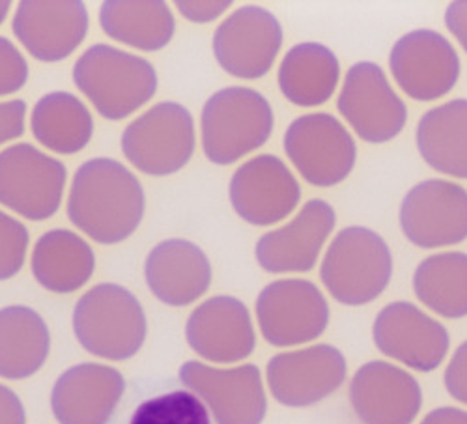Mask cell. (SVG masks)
<instances>
[{
	"mask_svg": "<svg viewBox=\"0 0 467 424\" xmlns=\"http://www.w3.org/2000/svg\"><path fill=\"white\" fill-rule=\"evenodd\" d=\"M144 208L140 181L119 161L90 160L73 176L67 217L98 243L114 245L128 240L139 228Z\"/></svg>",
	"mask_w": 467,
	"mask_h": 424,
	"instance_id": "cell-1",
	"label": "cell"
},
{
	"mask_svg": "<svg viewBox=\"0 0 467 424\" xmlns=\"http://www.w3.org/2000/svg\"><path fill=\"white\" fill-rule=\"evenodd\" d=\"M393 253L372 228L346 226L327 247L320 279L331 297L346 306L374 303L391 284Z\"/></svg>",
	"mask_w": 467,
	"mask_h": 424,
	"instance_id": "cell-2",
	"label": "cell"
},
{
	"mask_svg": "<svg viewBox=\"0 0 467 424\" xmlns=\"http://www.w3.org/2000/svg\"><path fill=\"white\" fill-rule=\"evenodd\" d=\"M73 81L109 120H124L158 90V73L148 60L105 44L77 60Z\"/></svg>",
	"mask_w": 467,
	"mask_h": 424,
	"instance_id": "cell-3",
	"label": "cell"
},
{
	"mask_svg": "<svg viewBox=\"0 0 467 424\" xmlns=\"http://www.w3.org/2000/svg\"><path fill=\"white\" fill-rule=\"evenodd\" d=\"M73 331L87 352L124 361L142 348L146 316L130 290L105 283L88 290L75 305Z\"/></svg>",
	"mask_w": 467,
	"mask_h": 424,
	"instance_id": "cell-4",
	"label": "cell"
},
{
	"mask_svg": "<svg viewBox=\"0 0 467 424\" xmlns=\"http://www.w3.org/2000/svg\"><path fill=\"white\" fill-rule=\"evenodd\" d=\"M275 119L269 101L256 90L230 87L213 94L202 109V148L217 165H232L264 146Z\"/></svg>",
	"mask_w": 467,
	"mask_h": 424,
	"instance_id": "cell-5",
	"label": "cell"
},
{
	"mask_svg": "<svg viewBox=\"0 0 467 424\" xmlns=\"http://www.w3.org/2000/svg\"><path fill=\"white\" fill-rule=\"evenodd\" d=\"M285 151L303 180L322 189L342 183L358 161L354 135L329 112L296 119L285 133Z\"/></svg>",
	"mask_w": 467,
	"mask_h": 424,
	"instance_id": "cell-6",
	"label": "cell"
},
{
	"mask_svg": "<svg viewBox=\"0 0 467 424\" xmlns=\"http://www.w3.org/2000/svg\"><path fill=\"white\" fill-rule=\"evenodd\" d=\"M337 109L354 133L368 144L397 139L408 124V105L389 83L383 67L370 60L349 66Z\"/></svg>",
	"mask_w": 467,
	"mask_h": 424,
	"instance_id": "cell-7",
	"label": "cell"
},
{
	"mask_svg": "<svg viewBox=\"0 0 467 424\" xmlns=\"http://www.w3.org/2000/svg\"><path fill=\"white\" fill-rule=\"evenodd\" d=\"M122 151L144 174L169 176L178 172L194 151L191 112L174 101L153 105L126 128Z\"/></svg>",
	"mask_w": 467,
	"mask_h": 424,
	"instance_id": "cell-8",
	"label": "cell"
},
{
	"mask_svg": "<svg viewBox=\"0 0 467 424\" xmlns=\"http://www.w3.org/2000/svg\"><path fill=\"white\" fill-rule=\"evenodd\" d=\"M256 318L267 344L292 348L320 338L329 326L331 311L313 281L279 279L260 292Z\"/></svg>",
	"mask_w": 467,
	"mask_h": 424,
	"instance_id": "cell-9",
	"label": "cell"
},
{
	"mask_svg": "<svg viewBox=\"0 0 467 424\" xmlns=\"http://www.w3.org/2000/svg\"><path fill=\"white\" fill-rule=\"evenodd\" d=\"M404 238L419 249H443L467 240V189L452 180L415 183L399 210Z\"/></svg>",
	"mask_w": 467,
	"mask_h": 424,
	"instance_id": "cell-10",
	"label": "cell"
},
{
	"mask_svg": "<svg viewBox=\"0 0 467 424\" xmlns=\"http://www.w3.org/2000/svg\"><path fill=\"white\" fill-rule=\"evenodd\" d=\"M379 354L415 372H434L449 356V329L410 301L387 303L372 324Z\"/></svg>",
	"mask_w": 467,
	"mask_h": 424,
	"instance_id": "cell-11",
	"label": "cell"
},
{
	"mask_svg": "<svg viewBox=\"0 0 467 424\" xmlns=\"http://www.w3.org/2000/svg\"><path fill=\"white\" fill-rule=\"evenodd\" d=\"M66 167L32 144L0 151V204L30 221L53 217L64 197Z\"/></svg>",
	"mask_w": 467,
	"mask_h": 424,
	"instance_id": "cell-12",
	"label": "cell"
},
{
	"mask_svg": "<svg viewBox=\"0 0 467 424\" xmlns=\"http://www.w3.org/2000/svg\"><path fill=\"white\" fill-rule=\"evenodd\" d=\"M389 69L410 99L428 103L452 92L460 79L462 62L441 32L415 28L393 46Z\"/></svg>",
	"mask_w": 467,
	"mask_h": 424,
	"instance_id": "cell-13",
	"label": "cell"
},
{
	"mask_svg": "<svg viewBox=\"0 0 467 424\" xmlns=\"http://www.w3.org/2000/svg\"><path fill=\"white\" fill-rule=\"evenodd\" d=\"M269 391L286 408H310L337 393L348 377V361L333 344L283 352L265 368Z\"/></svg>",
	"mask_w": 467,
	"mask_h": 424,
	"instance_id": "cell-14",
	"label": "cell"
},
{
	"mask_svg": "<svg viewBox=\"0 0 467 424\" xmlns=\"http://www.w3.org/2000/svg\"><path fill=\"white\" fill-rule=\"evenodd\" d=\"M180 379L213 413L217 424H262L267 398L256 365L213 368L199 361H187Z\"/></svg>",
	"mask_w": 467,
	"mask_h": 424,
	"instance_id": "cell-15",
	"label": "cell"
},
{
	"mask_svg": "<svg viewBox=\"0 0 467 424\" xmlns=\"http://www.w3.org/2000/svg\"><path fill=\"white\" fill-rule=\"evenodd\" d=\"M283 37V26L274 14L260 6H244L215 30L213 55L226 73L254 81L274 67Z\"/></svg>",
	"mask_w": 467,
	"mask_h": 424,
	"instance_id": "cell-16",
	"label": "cell"
},
{
	"mask_svg": "<svg viewBox=\"0 0 467 424\" xmlns=\"http://www.w3.org/2000/svg\"><path fill=\"white\" fill-rule=\"evenodd\" d=\"M348 397L361 424H413L424 397L419 379L389 361H368L349 379Z\"/></svg>",
	"mask_w": 467,
	"mask_h": 424,
	"instance_id": "cell-17",
	"label": "cell"
},
{
	"mask_svg": "<svg viewBox=\"0 0 467 424\" xmlns=\"http://www.w3.org/2000/svg\"><path fill=\"white\" fill-rule=\"evenodd\" d=\"M337 226V213L324 199H313L285 226L264 234L254 249L267 274H308Z\"/></svg>",
	"mask_w": 467,
	"mask_h": 424,
	"instance_id": "cell-18",
	"label": "cell"
},
{
	"mask_svg": "<svg viewBox=\"0 0 467 424\" xmlns=\"http://www.w3.org/2000/svg\"><path fill=\"white\" fill-rule=\"evenodd\" d=\"M301 201V185L277 156L253 158L232 176L230 202L236 213L254 224L269 226L286 219Z\"/></svg>",
	"mask_w": 467,
	"mask_h": 424,
	"instance_id": "cell-19",
	"label": "cell"
},
{
	"mask_svg": "<svg viewBox=\"0 0 467 424\" xmlns=\"http://www.w3.org/2000/svg\"><path fill=\"white\" fill-rule=\"evenodd\" d=\"M14 34L42 62H58L79 47L88 32L81 0H25L14 16Z\"/></svg>",
	"mask_w": 467,
	"mask_h": 424,
	"instance_id": "cell-20",
	"label": "cell"
},
{
	"mask_svg": "<svg viewBox=\"0 0 467 424\" xmlns=\"http://www.w3.org/2000/svg\"><path fill=\"white\" fill-rule=\"evenodd\" d=\"M187 342L201 357L212 363H238L256 346L247 306L230 295H217L194 308L185 327Z\"/></svg>",
	"mask_w": 467,
	"mask_h": 424,
	"instance_id": "cell-21",
	"label": "cell"
},
{
	"mask_svg": "<svg viewBox=\"0 0 467 424\" xmlns=\"http://www.w3.org/2000/svg\"><path fill=\"white\" fill-rule=\"evenodd\" d=\"M124 389V376L116 368L83 363L57 379L51 408L60 424H107Z\"/></svg>",
	"mask_w": 467,
	"mask_h": 424,
	"instance_id": "cell-22",
	"label": "cell"
},
{
	"mask_svg": "<svg viewBox=\"0 0 467 424\" xmlns=\"http://www.w3.org/2000/svg\"><path fill=\"white\" fill-rule=\"evenodd\" d=\"M144 274L155 297L171 306H185L210 288L212 264L199 245L167 240L150 251Z\"/></svg>",
	"mask_w": 467,
	"mask_h": 424,
	"instance_id": "cell-23",
	"label": "cell"
},
{
	"mask_svg": "<svg viewBox=\"0 0 467 424\" xmlns=\"http://www.w3.org/2000/svg\"><path fill=\"white\" fill-rule=\"evenodd\" d=\"M415 144L428 167L467 180V99L456 98L426 110L417 124Z\"/></svg>",
	"mask_w": 467,
	"mask_h": 424,
	"instance_id": "cell-24",
	"label": "cell"
},
{
	"mask_svg": "<svg viewBox=\"0 0 467 424\" xmlns=\"http://www.w3.org/2000/svg\"><path fill=\"white\" fill-rule=\"evenodd\" d=\"M283 96L305 109L327 103L340 83V62L324 44L303 42L294 46L279 67Z\"/></svg>",
	"mask_w": 467,
	"mask_h": 424,
	"instance_id": "cell-25",
	"label": "cell"
},
{
	"mask_svg": "<svg viewBox=\"0 0 467 424\" xmlns=\"http://www.w3.org/2000/svg\"><path fill=\"white\" fill-rule=\"evenodd\" d=\"M96 269L92 247L69 230H51L37 240L32 253L34 279L55 294H71L85 286Z\"/></svg>",
	"mask_w": 467,
	"mask_h": 424,
	"instance_id": "cell-26",
	"label": "cell"
},
{
	"mask_svg": "<svg viewBox=\"0 0 467 424\" xmlns=\"http://www.w3.org/2000/svg\"><path fill=\"white\" fill-rule=\"evenodd\" d=\"M51 336L34 308L14 305L0 308V377L25 379L47 361Z\"/></svg>",
	"mask_w": 467,
	"mask_h": 424,
	"instance_id": "cell-27",
	"label": "cell"
},
{
	"mask_svg": "<svg viewBox=\"0 0 467 424\" xmlns=\"http://www.w3.org/2000/svg\"><path fill=\"white\" fill-rule=\"evenodd\" d=\"M99 23L112 40L140 51L169 46L176 21L161 0H109L99 12Z\"/></svg>",
	"mask_w": 467,
	"mask_h": 424,
	"instance_id": "cell-28",
	"label": "cell"
},
{
	"mask_svg": "<svg viewBox=\"0 0 467 424\" xmlns=\"http://www.w3.org/2000/svg\"><path fill=\"white\" fill-rule=\"evenodd\" d=\"M415 297L441 318L467 316V253L445 251L426 256L413 274Z\"/></svg>",
	"mask_w": 467,
	"mask_h": 424,
	"instance_id": "cell-29",
	"label": "cell"
},
{
	"mask_svg": "<svg viewBox=\"0 0 467 424\" xmlns=\"http://www.w3.org/2000/svg\"><path fill=\"white\" fill-rule=\"evenodd\" d=\"M32 135L46 148L71 156L92 139L94 120L87 105L69 92H51L36 103Z\"/></svg>",
	"mask_w": 467,
	"mask_h": 424,
	"instance_id": "cell-30",
	"label": "cell"
},
{
	"mask_svg": "<svg viewBox=\"0 0 467 424\" xmlns=\"http://www.w3.org/2000/svg\"><path fill=\"white\" fill-rule=\"evenodd\" d=\"M130 424H212L204 402L192 393L172 391L142 402Z\"/></svg>",
	"mask_w": 467,
	"mask_h": 424,
	"instance_id": "cell-31",
	"label": "cell"
},
{
	"mask_svg": "<svg viewBox=\"0 0 467 424\" xmlns=\"http://www.w3.org/2000/svg\"><path fill=\"white\" fill-rule=\"evenodd\" d=\"M28 230L17 219L0 212V281L12 279L25 264Z\"/></svg>",
	"mask_w": 467,
	"mask_h": 424,
	"instance_id": "cell-32",
	"label": "cell"
},
{
	"mask_svg": "<svg viewBox=\"0 0 467 424\" xmlns=\"http://www.w3.org/2000/svg\"><path fill=\"white\" fill-rule=\"evenodd\" d=\"M28 79V64L19 49L0 36V96L19 92Z\"/></svg>",
	"mask_w": 467,
	"mask_h": 424,
	"instance_id": "cell-33",
	"label": "cell"
},
{
	"mask_svg": "<svg viewBox=\"0 0 467 424\" xmlns=\"http://www.w3.org/2000/svg\"><path fill=\"white\" fill-rule=\"evenodd\" d=\"M443 383L449 397L467 406V340L454 350L447 368L443 372Z\"/></svg>",
	"mask_w": 467,
	"mask_h": 424,
	"instance_id": "cell-34",
	"label": "cell"
},
{
	"mask_svg": "<svg viewBox=\"0 0 467 424\" xmlns=\"http://www.w3.org/2000/svg\"><path fill=\"white\" fill-rule=\"evenodd\" d=\"M26 103L21 99L0 103V144L14 140L25 133Z\"/></svg>",
	"mask_w": 467,
	"mask_h": 424,
	"instance_id": "cell-35",
	"label": "cell"
},
{
	"mask_svg": "<svg viewBox=\"0 0 467 424\" xmlns=\"http://www.w3.org/2000/svg\"><path fill=\"white\" fill-rule=\"evenodd\" d=\"M230 5V0H223V3H213V0H208V3H202V0H199V3L197 0H178L176 8L192 23H210L228 10Z\"/></svg>",
	"mask_w": 467,
	"mask_h": 424,
	"instance_id": "cell-36",
	"label": "cell"
},
{
	"mask_svg": "<svg viewBox=\"0 0 467 424\" xmlns=\"http://www.w3.org/2000/svg\"><path fill=\"white\" fill-rule=\"evenodd\" d=\"M445 26L467 53V0H454L445 10Z\"/></svg>",
	"mask_w": 467,
	"mask_h": 424,
	"instance_id": "cell-37",
	"label": "cell"
},
{
	"mask_svg": "<svg viewBox=\"0 0 467 424\" xmlns=\"http://www.w3.org/2000/svg\"><path fill=\"white\" fill-rule=\"evenodd\" d=\"M0 424H26L19 397L3 383H0Z\"/></svg>",
	"mask_w": 467,
	"mask_h": 424,
	"instance_id": "cell-38",
	"label": "cell"
},
{
	"mask_svg": "<svg viewBox=\"0 0 467 424\" xmlns=\"http://www.w3.org/2000/svg\"><path fill=\"white\" fill-rule=\"evenodd\" d=\"M419 424H467V409L441 406L428 411Z\"/></svg>",
	"mask_w": 467,
	"mask_h": 424,
	"instance_id": "cell-39",
	"label": "cell"
},
{
	"mask_svg": "<svg viewBox=\"0 0 467 424\" xmlns=\"http://www.w3.org/2000/svg\"><path fill=\"white\" fill-rule=\"evenodd\" d=\"M10 3L8 0H0V25L5 23V19H6V16H8V10H10Z\"/></svg>",
	"mask_w": 467,
	"mask_h": 424,
	"instance_id": "cell-40",
	"label": "cell"
}]
</instances>
